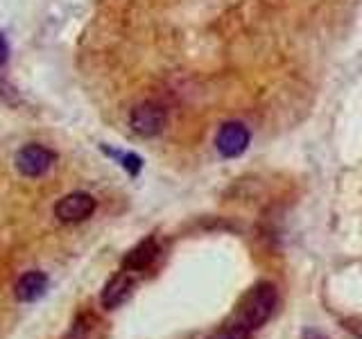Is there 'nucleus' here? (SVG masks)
Wrapping results in <instances>:
<instances>
[{
    "label": "nucleus",
    "mask_w": 362,
    "mask_h": 339,
    "mask_svg": "<svg viewBox=\"0 0 362 339\" xmlns=\"http://www.w3.org/2000/svg\"><path fill=\"white\" fill-rule=\"evenodd\" d=\"M276 303H279L276 287L265 280L256 282V285L249 287L240 297V301L235 303L231 321L240 323L249 333H254L260 326H265L269 321V316L276 310Z\"/></svg>",
    "instance_id": "f257e3e1"
},
{
    "label": "nucleus",
    "mask_w": 362,
    "mask_h": 339,
    "mask_svg": "<svg viewBox=\"0 0 362 339\" xmlns=\"http://www.w3.org/2000/svg\"><path fill=\"white\" fill-rule=\"evenodd\" d=\"M168 122V113L161 105L156 102H143V105H136L129 113V127L134 133L143 136V138H152L163 131Z\"/></svg>",
    "instance_id": "f03ea898"
},
{
    "label": "nucleus",
    "mask_w": 362,
    "mask_h": 339,
    "mask_svg": "<svg viewBox=\"0 0 362 339\" xmlns=\"http://www.w3.org/2000/svg\"><path fill=\"white\" fill-rule=\"evenodd\" d=\"M54 161L57 154L52 150L37 143H30L16 154V170L28 179H39L54 165Z\"/></svg>",
    "instance_id": "7ed1b4c3"
},
{
    "label": "nucleus",
    "mask_w": 362,
    "mask_h": 339,
    "mask_svg": "<svg viewBox=\"0 0 362 339\" xmlns=\"http://www.w3.org/2000/svg\"><path fill=\"white\" fill-rule=\"evenodd\" d=\"M98 201L88 192H71L54 203V218L62 224H77L88 220L95 213Z\"/></svg>",
    "instance_id": "20e7f679"
},
{
    "label": "nucleus",
    "mask_w": 362,
    "mask_h": 339,
    "mask_svg": "<svg viewBox=\"0 0 362 339\" xmlns=\"http://www.w3.org/2000/svg\"><path fill=\"white\" fill-rule=\"evenodd\" d=\"M249 141H252V133H249V129L240 122H224L218 136H215L218 152L224 158H238L240 154H245Z\"/></svg>",
    "instance_id": "39448f33"
},
{
    "label": "nucleus",
    "mask_w": 362,
    "mask_h": 339,
    "mask_svg": "<svg viewBox=\"0 0 362 339\" xmlns=\"http://www.w3.org/2000/svg\"><path fill=\"white\" fill-rule=\"evenodd\" d=\"M134 287H136V280L132 276V271L124 269V271H120V274H116L107 282L105 290H102L100 301H102V305H105L107 310H116V308H120L122 303H127L132 299Z\"/></svg>",
    "instance_id": "423d86ee"
},
{
    "label": "nucleus",
    "mask_w": 362,
    "mask_h": 339,
    "mask_svg": "<svg viewBox=\"0 0 362 339\" xmlns=\"http://www.w3.org/2000/svg\"><path fill=\"white\" fill-rule=\"evenodd\" d=\"M48 276L43 274V271H25L18 282H16V287H14V294H16V299L21 303H34V301H39L45 292H48Z\"/></svg>",
    "instance_id": "0eeeda50"
},
{
    "label": "nucleus",
    "mask_w": 362,
    "mask_h": 339,
    "mask_svg": "<svg viewBox=\"0 0 362 339\" xmlns=\"http://www.w3.org/2000/svg\"><path fill=\"white\" fill-rule=\"evenodd\" d=\"M158 256V244L154 237H145L136 244L124 258V269L127 271H145Z\"/></svg>",
    "instance_id": "6e6552de"
},
{
    "label": "nucleus",
    "mask_w": 362,
    "mask_h": 339,
    "mask_svg": "<svg viewBox=\"0 0 362 339\" xmlns=\"http://www.w3.org/2000/svg\"><path fill=\"white\" fill-rule=\"evenodd\" d=\"M111 158H116V161L127 170V172L132 174V177H136L141 172V167H143V158L141 156H136V154H132V152H118V150H107V147H102Z\"/></svg>",
    "instance_id": "1a4fd4ad"
},
{
    "label": "nucleus",
    "mask_w": 362,
    "mask_h": 339,
    "mask_svg": "<svg viewBox=\"0 0 362 339\" xmlns=\"http://www.w3.org/2000/svg\"><path fill=\"white\" fill-rule=\"evenodd\" d=\"M249 335L252 333H249L247 328L229 319L224 326H220L218 331H213L206 339H249Z\"/></svg>",
    "instance_id": "9d476101"
},
{
    "label": "nucleus",
    "mask_w": 362,
    "mask_h": 339,
    "mask_svg": "<svg viewBox=\"0 0 362 339\" xmlns=\"http://www.w3.org/2000/svg\"><path fill=\"white\" fill-rule=\"evenodd\" d=\"M301 339H328L320 328H313V326H308V328H303V333H301Z\"/></svg>",
    "instance_id": "9b49d317"
},
{
    "label": "nucleus",
    "mask_w": 362,
    "mask_h": 339,
    "mask_svg": "<svg viewBox=\"0 0 362 339\" xmlns=\"http://www.w3.org/2000/svg\"><path fill=\"white\" fill-rule=\"evenodd\" d=\"M7 56H9V45H7V41H5V37H3V34H0V68L5 66Z\"/></svg>",
    "instance_id": "f8f14e48"
}]
</instances>
